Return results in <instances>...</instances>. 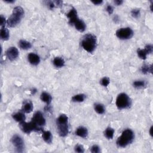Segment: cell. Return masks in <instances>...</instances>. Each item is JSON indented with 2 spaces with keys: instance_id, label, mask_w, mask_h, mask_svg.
I'll return each instance as SVG.
<instances>
[{
  "instance_id": "6da1fadb",
  "label": "cell",
  "mask_w": 153,
  "mask_h": 153,
  "mask_svg": "<svg viewBox=\"0 0 153 153\" xmlns=\"http://www.w3.org/2000/svg\"><path fill=\"white\" fill-rule=\"evenodd\" d=\"M24 10L23 8L20 6H17L13 9L12 15L7 20V25L8 27L13 28L17 26L21 22L22 19L24 16Z\"/></svg>"
},
{
  "instance_id": "7a4b0ae2",
  "label": "cell",
  "mask_w": 153,
  "mask_h": 153,
  "mask_svg": "<svg viewBox=\"0 0 153 153\" xmlns=\"http://www.w3.org/2000/svg\"><path fill=\"white\" fill-rule=\"evenodd\" d=\"M135 139L133 132L129 129L124 130L117 140V146L119 148H125L133 142Z\"/></svg>"
},
{
  "instance_id": "3957f363",
  "label": "cell",
  "mask_w": 153,
  "mask_h": 153,
  "mask_svg": "<svg viewBox=\"0 0 153 153\" xmlns=\"http://www.w3.org/2000/svg\"><path fill=\"white\" fill-rule=\"evenodd\" d=\"M96 44H97V38L93 34H87L85 35L82 41V46L88 53H92L95 51L96 47Z\"/></svg>"
},
{
  "instance_id": "277c9868",
  "label": "cell",
  "mask_w": 153,
  "mask_h": 153,
  "mask_svg": "<svg viewBox=\"0 0 153 153\" xmlns=\"http://www.w3.org/2000/svg\"><path fill=\"white\" fill-rule=\"evenodd\" d=\"M58 131L61 137H65L69 132L68 117L65 114H61L56 120Z\"/></svg>"
},
{
  "instance_id": "5b68a950",
  "label": "cell",
  "mask_w": 153,
  "mask_h": 153,
  "mask_svg": "<svg viewBox=\"0 0 153 153\" xmlns=\"http://www.w3.org/2000/svg\"><path fill=\"white\" fill-rule=\"evenodd\" d=\"M116 106L119 109H123L130 108L132 105V101L127 94L120 93L116 99Z\"/></svg>"
},
{
  "instance_id": "8992f818",
  "label": "cell",
  "mask_w": 153,
  "mask_h": 153,
  "mask_svg": "<svg viewBox=\"0 0 153 153\" xmlns=\"http://www.w3.org/2000/svg\"><path fill=\"white\" fill-rule=\"evenodd\" d=\"M19 127L23 132L27 134H29L33 131L35 132H38L41 131H42V128L38 127L32 120L29 123L26 122L25 121L20 122L19 123Z\"/></svg>"
},
{
  "instance_id": "52a82bcc",
  "label": "cell",
  "mask_w": 153,
  "mask_h": 153,
  "mask_svg": "<svg viewBox=\"0 0 153 153\" xmlns=\"http://www.w3.org/2000/svg\"><path fill=\"white\" fill-rule=\"evenodd\" d=\"M116 35L120 39H128L133 37V31L131 28H122L116 31Z\"/></svg>"
},
{
  "instance_id": "ba28073f",
  "label": "cell",
  "mask_w": 153,
  "mask_h": 153,
  "mask_svg": "<svg viewBox=\"0 0 153 153\" xmlns=\"http://www.w3.org/2000/svg\"><path fill=\"white\" fill-rule=\"evenodd\" d=\"M13 146L16 147L17 151L23 152L24 151V142L21 137L18 135H14L11 139Z\"/></svg>"
},
{
  "instance_id": "9c48e42d",
  "label": "cell",
  "mask_w": 153,
  "mask_h": 153,
  "mask_svg": "<svg viewBox=\"0 0 153 153\" xmlns=\"http://www.w3.org/2000/svg\"><path fill=\"white\" fill-rule=\"evenodd\" d=\"M32 121L38 127H41L46 124V119L40 111H37L33 116Z\"/></svg>"
},
{
  "instance_id": "30bf717a",
  "label": "cell",
  "mask_w": 153,
  "mask_h": 153,
  "mask_svg": "<svg viewBox=\"0 0 153 153\" xmlns=\"http://www.w3.org/2000/svg\"><path fill=\"white\" fill-rule=\"evenodd\" d=\"M6 56L10 61H15L19 56V51L16 47H10L6 51Z\"/></svg>"
},
{
  "instance_id": "8fae6325",
  "label": "cell",
  "mask_w": 153,
  "mask_h": 153,
  "mask_svg": "<svg viewBox=\"0 0 153 153\" xmlns=\"http://www.w3.org/2000/svg\"><path fill=\"white\" fill-rule=\"evenodd\" d=\"M67 16L69 18V23L72 25H73L74 23L79 19L77 15V12L74 7H72L67 14Z\"/></svg>"
},
{
  "instance_id": "7c38bea8",
  "label": "cell",
  "mask_w": 153,
  "mask_h": 153,
  "mask_svg": "<svg viewBox=\"0 0 153 153\" xmlns=\"http://www.w3.org/2000/svg\"><path fill=\"white\" fill-rule=\"evenodd\" d=\"M28 59L31 64L33 65H38L40 62L39 56L34 53H31L28 56Z\"/></svg>"
},
{
  "instance_id": "4fadbf2b",
  "label": "cell",
  "mask_w": 153,
  "mask_h": 153,
  "mask_svg": "<svg viewBox=\"0 0 153 153\" xmlns=\"http://www.w3.org/2000/svg\"><path fill=\"white\" fill-rule=\"evenodd\" d=\"M22 110L25 113H30L33 110V103L31 101H25L23 102Z\"/></svg>"
},
{
  "instance_id": "5bb4252c",
  "label": "cell",
  "mask_w": 153,
  "mask_h": 153,
  "mask_svg": "<svg viewBox=\"0 0 153 153\" xmlns=\"http://www.w3.org/2000/svg\"><path fill=\"white\" fill-rule=\"evenodd\" d=\"M88 132L87 129L83 126L78 127L75 132V134L77 136L81 137V138H87L88 136Z\"/></svg>"
},
{
  "instance_id": "9a60e30c",
  "label": "cell",
  "mask_w": 153,
  "mask_h": 153,
  "mask_svg": "<svg viewBox=\"0 0 153 153\" xmlns=\"http://www.w3.org/2000/svg\"><path fill=\"white\" fill-rule=\"evenodd\" d=\"M75 29L80 31L81 32V33H83V32H84L85 30H86V25L85 23L84 22V21H83L82 20H80V19H78L73 25Z\"/></svg>"
},
{
  "instance_id": "2e32d148",
  "label": "cell",
  "mask_w": 153,
  "mask_h": 153,
  "mask_svg": "<svg viewBox=\"0 0 153 153\" xmlns=\"http://www.w3.org/2000/svg\"><path fill=\"white\" fill-rule=\"evenodd\" d=\"M40 99L47 104V106H49L52 101V96L47 92H43L40 96Z\"/></svg>"
},
{
  "instance_id": "e0dca14e",
  "label": "cell",
  "mask_w": 153,
  "mask_h": 153,
  "mask_svg": "<svg viewBox=\"0 0 153 153\" xmlns=\"http://www.w3.org/2000/svg\"><path fill=\"white\" fill-rule=\"evenodd\" d=\"M12 117L15 121H16V122H19V123L24 122V121H25L26 119L25 115L24 114V113L22 112H15V113L13 114Z\"/></svg>"
},
{
  "instance_id": "ac0fdd59",
  "label": "cell",
  "mask_w": 153,
  "mask_h": 153,
  "mask_svg": "<svg viewBox=\"0 0 153 153\" xmlns=\"http://www.w3.org/2000/svg\"><path fill=\"white\" fill-rule=\"evenodd\" d=\"M42 138L47 143L50 144L52 142V135L50 131L42 130Z\"/></svg>"
},
{
  "instance_id": "d6986e66",
  "label": "cell",
  "mask_w": 153,
  "mask_h": 153,
  "mask_svg": "<svg viewBox=\"0 0 153 153\" xmlns=\"http://www.w3.org/2000/svg\"><path fill=\"white\" fill-rule=\"evenodd\" d=\"M65 61L61 57H56L53 61V63L54 67L57 68H62L65 65Z\"/></svg>"
},
{
  "instance_id": "ffe728a7",
  "label": "cell",
  "mask_w": 153,
  "mask_h": 153,
  "mask_svg": "<svg viewBox=\"0 0 153 153\" xmlns=\"http://www.w3.org/2000/svg\"><path fill=\"white\" fill-rule=\"evenodd\" d=\"M0 36H1V38L4 41H7V40L9 39V31L8 29L5 28V27H1V32H0Z\"/></svg>"
},
{
  "instance_id": "44dd1931",
  "label": "cell",
  "mask_w": 153,
  "mask_h": 153,
  "mask_svg": "<svg viewBox=\"0 0 153 153\" xmlns=\"http://www.w3.org/2000/svg\"><path fill=\"white\" fill-rule=\"evenodd\" d=\"M19 46L20 48L21 49L23 50H28L31 49L32 45L31 43L27 40H24V39H21L19 42Z\"/></svg>"
},
{
  "instance_id": "7402d4cb",
  "label": "cell",
  "mask_w": 153,
  "mask_h": 153,
  "mask_svg": "<svg viewBox=\"0 0 153 153\" xmlns=\"http://www.w3.org/2000/svg\"><path fill=\"white\" fill-rule=\"evenodd\" d=\"M114 129H112V127H107L105 131H104V136L106 137L108 139H112L114 137Z\"/></svg>"
},
{
  "instance_id": "603a6c76",
  "label": "cell",
  "mask_w": 153,
  "mask_h": 153,
  "mask_svg": "<svg viewBox=\"0 0 153 153\" xmlns=\"http://www.w3.org/2000/svg\"><path fill=\"white\" fill-rule=\"evenodd\" d=\"M86 95L84 94H78L72 98V101L74 102H82L85 100Z\"/></svg>"
},
{
  "instance_id": "cb8c5ba5",
  "label": "cell",
  "mask_w": 153,
  "mask_h": 153,
  "mask_svg": "<svg viewBox=\"0 0 153 153\" xmlns=\"http://www.w3.org/2000/svg\"><path fill=\"white\" fill-rule=\"evenodd\" d=\"M94 108L95 111L99 114H103L105 111L104 106L101 103H95L94 105Z\"/></svg>"
},
{
  "instance_id": "d4e9b609",
  "label": "cell",
  "mask_w": 153,
  "mask_h": 153,
  "mask_svg": "<svg viewBox=\"0 0 153 153\" xmlns=\"http://www.w3.org/2000/svg\"><path fill=\"white\" fill-rule=\"evenodd\" d=\"M141 71L143 74L152 73V65H144L141 68Z\"/></svg>"
},
{
  "instance_id": "484cf974",
  "label": "cell",
  "mask_w": 153,
  "mask_h": 153,
  "mask_svg": "<svg viewBox=\"0 0 153 153\" xmlns=\"http://www.w3.org/2000/svg\"><path fill=\"white\" fill-rule=\"evenodd\" d=\"M137 53H138L139 58L141 59L146 60L147 59L148 53L145 49H138V51H137Z\"/></svg>"
},
{
  "instance_id": "4316f807",
  "label": "cell",
  "mask_w": 153,
  "mask_h": 153,
  "mask_svg": "<svg viewBox=\"0 0 153 153\" xmlns=\"http://www.w3.org/2000/svg\"><path fill=\"white\" fill-rule=\"evenodd\" d=\"M133 85L135 88H141L146 86V82L141 81V80H138V81L134 82Z\"/></svg>"
},
{
  "instance_id": "83f0119b",
  "label": "cell",
  "mask_w": 153,
  "mask_h": 153,
  "mask_svg": "<svg viewBox=\"0 0 153 153\" xmlns=\"http://www.w3.org/2000/svg\"><path fill=\"white\" fill-rule=\"evenodd\" d=\"M100 83H101L102 86H103L104 87H107L109 85V84L110 83V81H109V78H108V77H103V78L101 79Z\"/></svg>"
},
{
  "instance_id": "f1b7e54d",
  "label": "cell",
  "mask_w": 153,
  "mask_h": 153,
  "mask_svg": "<svg viewBox=\"0 0 153 153\" xmlns=\"http://www.w3.org/2000/svg\"><path fill=\"white\" fill-rule=\"evenodd\" d=\"M74 150L76 152L78 153H83L84 152V148L82 145H80V144L77 145V146L75 147Z\"/></svg>"
},
{
  "instance_id": "f546056e",
  "label": "cell",
  "mask_w": 153,
  "mask_h": 153,
  "mask_svg": "<svg viewBox=\"0 0 153 153\" xmlns=\"http://www.w3.org/2000/svg\"><path fill=\"white\" fill-rule=\"evenodd\" d=\"M131 14L135 18H138L140 16V10L139 9H133L131 11Z\"/></svg>"
},
{
  "instance_id": "4dcf8cb0",
  "label": "cell",
  "mask_w": 153,
  "mask_h": 153,
  "mask_svg": "<svg viewBox=\"0 0 153 153\" xmlns=\"http://www.w3.org/2000/svg\"><path fill=\"white\" fill-rule=\"evenodd\" d=\"M90 151L93 153H99L101 152L100 148L98 146H97V145H94V146H93L91 147Z\"/></svg>"
},
{
  "instance_id": "1f68e13d",
  "label": "cell",
  "mask_w": 153,
  "mask_h": 153,
  "mask_svg": "<svg viewBox=\"0 0 153 153\" xmlns=\"http://www.w3.org/2000/svg\"><path fill=\"white\" fill-rule=\"evenodd\" d=\"M145 50H146V51L147 52L148 54H150L153 51V47L151 44H147L146 46V47H145Z\"/></svg>"
},
{
  "instance_id": "d6a6232c",
  "label": "cell",
  "mask_w": 153,
  "mask_h": 153,
  "mask_svg": "<svg viewBox=\"0 0 153 153\" xmlns=\"http://www.w3.org/2000/svg\"><path fill=\"white\" fill-rule=\"evenodd\" d=\"M46 5H47V7H49V9L50 10L53 9L55 7V3L54 1H47L46 2Z\"/></svg>"
},
{
  "instance_id": "836d02e7",
  "label": "cell",
  "mask_w": 153,
  "mask_h": 153,
  "mask_svg": "<svg viewBox=\"0 0 153 153\" xmlns=\"http://www.w3.org/2000/svg\"><path fill=\"white\" fill-rule=\"evenodd\" d=\"M106 10L109 14H112V13H113L114 9H113V7H112V5H108L106 7Z\"/></svg>"
},
{
  "instance_id": "e575fe53",
  "label": "cell",
  "mask_w": 153,
  "mask_h": 153,
  "mask_svg": "<svg viewBox=\"0 0 153 153\" xmlns=\"http://www.w3.org/2000/svg\"><path fill=\"white\" fill-rule=\"evenodd\" d=\"M1 27H5V24L7 23V21L5 20V17H4L1 14Z\"/></svg>"
},
{
  "instance_id": "d590c367",
  "label": "cell",
  "mask_w": 153,
  "mask_h": 153,
  "mask_svg": "<svg viewBox=\"0 0 153 153\" xmlns=\"http://www.w3.org/2000/svg\"><path fill=\"white\" fill-rule=\"evenodd\" d=\"M91 2L95 5H101L103 3L102 0H97V1H91Z\"/></svg>"
},
{
  "instance_id": "8d00e7d4",
  "label": "cell",
  "mask_w": 153,
  "mask_h": 153,
  "mask_svg": "<svg viewBox=\"0 0 153 153\" xmlns=\"http://www.w3.org/2000/svg\"><path fill=\"white\" fill-rule=\"evenodd\" d=\"M114 3L117 5H122L123 3V1H122V0H116V1H114Z\"/></svg>"
},
{
  "instance_id": "74e56055",
  "label": "cell",
  "mask_w": 153,
  "mask_h": 153,
  "mask_svg": "<svg viewBox=\"0 0 153 153\" xmlns=\"http://www.w3.org/2000/svg\"><path fill=\"white\" fill-rule=\"evenodd\" d=\"M54 3H56V5H57L58 6H61L62 5L63 2L62 1H54Z\"/></svg>"
},
{
  "instance_id": "f35d334b",
  "label": "cell",
  "mask_w": 153,
  "mask_h": 153,
  "mask_svg": "<svg viewBox=\"0 0 153 153\" xmlns=\"http://www.w3.org/2000/svg\"><path fill=\"white\" fill-rule=\"evenodd\" d=\"M114 20L115 21L116 23H117L119 21V18L118 17V16H115V17L114 18Z\"/></svg>"
},
{
  "instance_id": "ab89813d",
  "label": "cell",
  "mask_w": 153,
  "mask_h": 153,
  "mask_svg": "<svg viewBox=\"0 0 153 153\" xmlns=\"http://www.w3.org/2000/svg\"><path fill=\"white\" fill-rule=\"evenodd\" d=\"M152 126L151 127V128L150 129V135L152 136Z\"/></svg>"
},
{
  "instance_id": "60d3db41",
  "label": "cell",
  "mask_w": 153,
  "mask_h": 153,
  "mask_svg": "<svg viewBox=\"0 0 153 153\" xmlns=\"http://www.w3.org/2000/svg\"><path fill=\"white\" fill-rule=\"evenodd\" d=\"M5 2L8 3H13L14 2V1H13V0H10V1H5Z\"/></svg>"
}]
</instances>
